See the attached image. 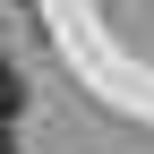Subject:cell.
<instances>
[{
  "label": "cell",
  "instance_id": "cell-2",
  "mask_svg": "<svg viewBox=\"0 0 154 154\" xmlns=\"http://www.w3.org/2000/svg\"><path fill=\"white\" fill-rule=\"evenodd\" d=\"M0 154H17V137H9V128H0Z\"/></svg>",
  "mask_w": 154,
  "mask_h": 154
},
{
  "label": "cell",
  "instance_id": "cell-1",
  "mask_svg": "<svg viewBox=\"0 0 154 154\" xmlns=\"http://www.w3.org/2000/svg\"><path fill=\"white\" fill-rule=\"evenodd\" d=\"M17 103H26V77H17V69H0V128L17 120Z\"/></svg>",
  "mask_w": 154,
  "mask_h": 154
}]
</instances>
